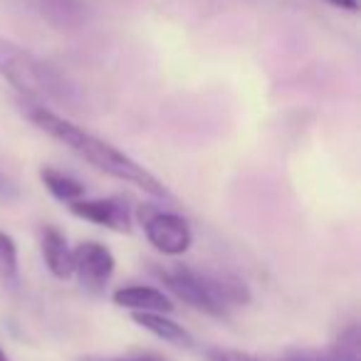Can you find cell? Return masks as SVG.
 I'll return each instance as SVG.
<instances>
[{"mask_svg": "<svg viewBox=\"0 0 361 361\" xmlns=\"http://www.w3.org/2000/svg\"><path fill=\"white\" fill-rule=\"evenodd\" d=\"M25 116L37 129L45 131L47 136H52V139L60 141V144H65L72 154H77L82 161L94 166L102 173L111 176V178L121 180V183L141 188V191L154 198H164V201L171 198L169 188H166L149 169H144L139 161H134L129 154L116 149L114 144H109V141L99 139V136H94L92 131H87L85 126L55 114V111L47 109L45 104H27Z\"/></svg>", "mask_w": 361, "mask_h": 361, "instance_id": "1", "label": "cell"}, {"mask_svg": "<svg viewBox=\"0 0 361 361\" xmlns=\"http://www.w3.org/2000/svg\"><path fill=\"white\" fill-rule=\"evenodd\" d=\"M161 285L183 305L201 314L228 319L233 307H243L250 302V290L243 280L228 272L196 270L191 265H164L154 267Z\"/></svg>", "mask_w": 361, "mask_h": 361, "instance_id": "2", "label": "cell"}, {"mask_svg": "<svg viewBox=\"0 0 361 361\" xmlns=\"http://www.w3.org/2000/svg\"><path fill=\"white\" fill-rule=\"evenodd\" d=\"M0 75L27 99L52 97L57 94V87H60L47 65H42L32 52L6 37H0Z\"/></svg>", "mask_w": 361, "mask_h": 361, "instance_id": "3", "label": "cell"}, {"mask_svg": "<svg viewBox=\"0 0 361 361\" xmlns=\"http://www.w3.org/2000/svg\"><path fill=\"white\" fill-rule=\"evenodd\" d=\"M141 226H144L146 240L161 252V255L178 257L186 255L193 245V231L183 216L164 208H141Z\"/></svg>", "mask_w": 361, "mask_h": 361, "instance_id": "4", "label": "cell"}, {"mask_svg": "<svg viewBox=\"0 0 361 361\" xmlns=\"http://www.w3.org/2000/svg\"><path fill=\"white\" fill-rule=\"evenodd\" d=\"M72 262H75L72 277H77V282L87 295L94 297L106 290L116 270L114 252L97 240H85L77 247H72Z\"/></svg>", "mask_w": 361, "mask_h": 361, "instance_id": "5", "label": "cell"}, {"mask_svg": "<svg viewBox=\"0 0 361 361\" xmlns=\"http://www.w3.org/2000/svg\"><path fill=\"white\" fill-rule=\"evenodd\" d=\"M70 211L82 221H90L114 233H131V226H134V211L129 206V198L124 196L80 198L70 203Z\"/></svg>", "mask_w": 361, "mask_h": 361, "instance_id": "6", "label": "cell"}, {"mask_svg": "<svg viewBox=\"0 0 361 361\" xmlns=\"http://www.w3.org/2000/svg\"><path fill=\"white\" fill-rule=\"evenodd\" d=\"M111 300H114L116 307L129 312H166V314L173 312V300L164 290L149 285L119 287V290H114Z\"/></svg>", "mask_w": 361, "mask_h": 361, "instance_id": "7", "label": "cell"}, {"mask_svg": "<svg viewBox=\"0 0 361 361\" xmlns=\"http://www.w3.org/2000/svg\"><path fill=\"white\" fill-rule=\"evenodd\" d=\"M40 252L52 277H57V280H70L72 272H75V262H72V247H70V243H67L65 233H60L52 226L42 228Z\"/></svg>", "mask_w": 361, "mask_h": 361, "instance_id": "8", "label": "cell"}, {"mask_svg": "<svg viewBox=\"0 0 361 361\" xmlns=\"http://www.w3.org/2000/svg\"><path fill=\"white\" fill-rule=\"evenodd\" d=\"M25 3L60 30H75L87 18L85 0H25Z\"/></svg>", "mask_w": 361, "mask_h": 361, "instance_id": "9", "label": "cell"}, {"mask_svg": "<svg viewBox=\"0 0 361 361\" xmlns=\"http://www.w3.org/2000/svg\"><path fill=\"white\" fill-rule=\"evenodd\" d=\"M131 319H134L141 329L151 331L156 339H164L166 344L186 346V349H191V346L196 344L191 331L183 324H178L176 319H171L166 312H131Z\"/></svg>", "mask_w": 361, "mask_h": 361, "instance_id": "10", "label": "cell"}, {"mask_svg": "<svg viewBox=\"0 0 361 361\" xmlns=\"http://www.w3.org/2000/svg\"><path fill=\"white\" fill-rule=\"evenodd\" d=\"M37 176H40L42 186L50 191V196L57 198L60 203H67V206L80 201V198H85V193H87L85 183H82L80 178L55 169V166H42V169L37 171Z\"/></svg>", "mask_w": 361, "mask_h": 361, "instance_id": "11", "label": "cell"}, {"mask_svg": "<svg viewBox=\"0 0 361 361\" xmlns=\"http://www.w3.org/2000/svg\"><path fill=\"white\" fill-rule=\"evenodd\" d=\"M0 287L16 292L20 287V257L13 235L0 231Z\"/></svg>", "mask_w": 361, "mask_h": 361, "instance_id": "12", "label": "cell"}, {"mask_svg": "<svg viewBox=\"0 0 361 361\" xmlns=\"http://www.w3.org/2000/svg\"><path fill=\"white\" fill-rule=\"evenodd\" d=\"M208 361H260L250 354H240V351H228V349H211L206 351Z\"/></svg>", "mask_w": 361, "mask_h": 361, "instance_id": "13", "label": "cell"}, {"mask_svg": "<svg viewBox=\"0 0 361 361\" xmlns=\"http://www.w3.org/2000/svg\"><path fill=\"white\" fill-rule=\"evenodd\" d=\"M282 361H359V356H341L331 351L329 356H317V354H295V356H287Z\"/></svg>", "mask_w": 361, "mask_h": 361, "instance_id": "14", "label": "cell"}, {"mask_svg": "<svg viewBox=\"0 0 361 361\" xmlns=\"http://www.w3.org/2000/svg\"><path fill=\"white\" fill-rule=\"evenodd\" d=\"M329 6L339 8V11H349V13H356L359 11V0H324Z\"/></svg>", "mask_w": 361, "mask_h": 361, "instance_id": "15", "label": "cell"}, {"mask_svg": "<svg viewBox=\"0 0 361 361\" xmlns=\"http://www.w3.org/2000/svg\"><path fill=\"white\" fill-rule=\"evenodd\" d=\"M116 361H166L156 354H139V356H126V359H116Z\"/></svg>", "mask_w": 361, "mask_h": 361, "instance_id": "16", "label": "cell"}, {"mask_svg": "<svg viewBox=\"0 0 361 361\" xmlns=\"http://www.w3.org/2000/svg\"><path fill=\"white\" fill-rule=\"evenodd\" d=\"M0 361H13L11 356H8V351L3 349V346H0Z\"/></svg>", "mask_w": 361, "mask_h": 361, "instance_id": "17", "label": "cell"}]
</instances>
